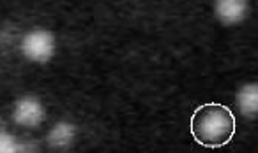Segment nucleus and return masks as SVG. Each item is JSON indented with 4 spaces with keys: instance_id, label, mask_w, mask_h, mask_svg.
Masks as SVG:
<instances>
[{
    "instance_id": "1",
    "label": "nucleus",
    "mask_w": 258,
    "mask_h": 153,
    "mask_svg": "<svg viewBox=\"0 0 258 153\" xmlns=\"http://www.w3.org/2000/svg\"><path fill=\"white\" fill-rule=\"evenodd\" d=\"M235 116L228 106L207 102L197 107L191 116V134L198 144L205 148H221L235 135Z\"/></svg>"
},
{
    "instance_id": "2",
    "label": "nucleus",
    "mask_w": 258,
    "mask_h": 153,
    "mask_svg": "<svg viewBox=\"0 0 258 153\" xmlns=\"http://www.w3.org/2000/svg\"><path fill=\"white\" fill-rule=\"evenodd\" d=\"M22 51L29 60L37 62V64H46L55 53V39L48 30H32L23 39Z\"/></svg>"
},
{
    "instance_id": "3",
    "label": "nucleus",
    "mask_w": 258,
    "mask_h": 153,
    "mask_svg": "<svg viewBox=\"0 0 258 153\" xmlns=\"http://www.w3.org/2000/svg\"><path fill=\"white\" fill-rule=\"evenodd\" d=\"M13 120L22 127L34 128L44 121V107L36 97H23L16 102Z\"/></svg>"
},
{
    "instance_id": "4",
    "label": "nucleus",
    "mask_w": 258,
    "mask_h": 153,
    "mask_svg": "<svg viewBox=\"0 0 258 153\" xmlns=\"http://www.w3.org/2000/svg\"><path fill=\"white\" fill-rule=\"evenodd\" d=\"M216 15L225 25H237L246 18L247 2L246 0H218Z\"/></svg>"
},
{
    "instance_id": "5",
    "label": "nucleus",
    "mask_w": 258,
    "mask_h": 153,
    "mask_svg": "<svg viewBox=\"0 0 258 153\" xmlns=\"http://www.w3.org/2000/svg\"><path fill=\"white\" fill-rule=\"evenodd\" d=\"M237 107L246 118H254L258 114V83H247L237 92Z\"/></svg>"
},
{
    "instance_id": "6",
    "label": "nucleus",
    "mask_w": 258,
    "mask_h": 153,
    "mask_svg": "<svg viewBox=\"0 0 258 153\" xmlns=\"http://www.w3.org/2000/svg\"><path fill=\"white\" fill-rule=\"evenodd\" d=\"M76 135V127L68 121H62V123H57L48 134V144L53 149H64L68 148L73 142Z\"/></svg>"
},
{
    "instance_id": "7",
    "label": "nucleus",
    "mask_w": 258,
    "mask_h": 153,
    "mask_svg": "<svg viewBox=\"0 0 258 153\" xmlns=\"http://www.w3.org/2000/svg\"><path fill=\"white\" fill-rule=\"evenodd\" d=\"M18 141H16L13 135L6 134V132H0V153H15L20 151Z\"/></svg>"
}]
</instances>
